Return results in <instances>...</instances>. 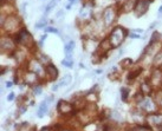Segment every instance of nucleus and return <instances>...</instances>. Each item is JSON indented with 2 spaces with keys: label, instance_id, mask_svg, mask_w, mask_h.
Segmentation results:
<instances>
[{
  "label": "nucleus",
  "instance_id": "17",
  "mask_svg": "<svg viewBox=\"0 0 162 131\" xmlns=\"http://www.w3.org/2000/svg\"><path fill=\"white\" fill-rule=\"evenodd\" d=\"M71 80H72V77H71V74H65L60 78V80L58 82V86L62 87V86H67L70 85Z\"/></svg>",
  "mask_w": 162,
  "mask_h": 131
},
{
  "label": "nucleus",
  "instance_id": "3",
  "mask_svg": "<svg viewBox=\"0 0 162 131\" xmlns=\"http://www.w3.org/2000/svg\"><path fill=\"white\" fill-rule=\"evenodd\" d=\"M137 104L141 107V110L143 112H146V114H154L156 107H157V105L154 102V99H152L149 96H145Z\"/></svg>",
  "mask_w": 162,
  "mask_h": 131
},
{
  "label": "nucleus",
  "instance_id": "25",
  "mask_svg": "<svg viewBox=\"0 0 162 131\" xmlns=\"http://www.w3.org/2000/svg\"><path fill=\"white\" fill-rule=\"evenodd\" d=\"M32 91H33V93L35 96H39V95H42V92H43V87H42V85H34L32 87Z\"/></svg>",
  "mask_w": 162,
  "mask_h": 131
},
{
  "label": "nucleus",
  "instance_id": "10",
  "mask_svg": "<svg viewBox=\"0 0 162 131\" xmlns=\"http://www.w3.org/2000/svg\"><path fill=\"white\" fill-rule=\"evenodd\" d=\"M1 50L4 52H14V42L11 38H4L1 39Z\"/></svg>",
  "mask_w": 162,
  "mask_h": 131
},
{
  "label": "nucleus",
  "instance_id": "5",
  "mask_svg": "<svg viewBox=\"0 0 162 131\" xmlns=\"http://www.w3.org/2000/svg\"><path fill=\"white\" fill-rule=\"evenodd\" d=\"M29 71L34 72L39 77H44L46 73V69H44V64H42L37 58H33L29 62Z\"/></svg>",
  "mask_w": 162,
  "mask_h": 131
},
{
  "label": "nucleus",
  "instance_id": "16",
  "mask_svg": "<svg viewBox=\"0 0 162 131\" xmlns=\"http://www.w3.org/2000/svg\"><path fill=\"white\" fill-rule=\"evenodd\" d=\"M111 47H113V46H111V44H110V42H109V38H104V39L99 43V46H98V49L102 50L104 53H106L108 50H110Z\"/></svg>",
  "mask_w": 162,
  "mask_h": 131
},
{
  "label": "nucleus",
  "instance_id": "2",
  "mask_svg": "<svg viewBox=\"0 0 162 131\" xmlns=\"http://www.w3.org/2000/svg\"><path fill=\"white\" fill-rule=\"evenodd\" d=\"M14 40L18 43V44H20L25 47H31L33 45V38L31 37L30 32L26 30V28H22L19 30V32H18V34L15 35V38Z\"/></svg>",
  "mask_w": 162,
  "mask_h": 131
},
{
  "label": "nucleus",
  "instance_id": "39",
  "mask_svg": "<svg viewBox=\"0 0 162 131\" xmlns=\"http://www.w3.org/2000/svg\"><path fill=\"white\" fill-rule=\"evenodd\" d=\"M116 1H121V0H116Z\"/></svg>",
  "mask_w": 162,
  "mask_h": 131
},
{
  "label": "nucleus",
  "instance_id": "4",
  "mask_svg": "<svg viewBox=\"0 0 162 131\" xmlns=\"http://www.w3.org/2000/svg\"><path fill=\"white\" fill-rule=\"evenodd\" d=\"M7 32H15V31H18L19 30V27H20V19L18 17H15V15H8L7 18H6V20H5V24H4V26H3ZM22 30V28H20Z\"/></svg>",
  "mask_w": 162,
  "mask_h": 131
},
{
  "label": "nucleus",
  "instance_id": "36",
  "mask_svg": "<svg viewBox=\"0 0 162 131\" xmlns=\"http://www.w3.org/2000/svg\"><path fill=\"white\" fill-rule=\"evenodd\" d=\"M40 131H51V130H50L49 128H44V129H42Z\"/></svg>",
  "mask_w": 162,
  "mask_h": 131
},
{
  "label": "nucleus",
  "instance_id": "14",
  "mask_svg": "<svg viewBox=\"0 0 162 131\" xmlns=\"http://www.w3.org/2000/svg\"><path fill=\"white\" fill-rule=\"evenodd\" d=\"M153 85L149 83V82H145V83H142L141 84V92L143 93V95H145V96H149L150 95V93L153 92Z\"/></svg>",
  "mask_w": 162,
  "mask_h": 131
},
{
  "label": "nucleus",
  "instance_id": "40",
  "mask_svg": "<svg viewBox=\"0 0 162 131\" xmlns=\"http://www.w3.org/2000/svg\"><path fill=\"white\" fill-rule=\"evenodd\" d=\"M64 131H69V130H64Z\"/></svg>",
  "mask_w": 162,
  "mask_h": 131
},
{
  "label": "nucleus",
  "instance_id": "22",
  "mask_svg": "<svg viewBox=\"0 0 162 131\" xmlns=\"http://www.w3.org/2000/svg\"><path fill=\"white\" fill-rule=\"evenodd\" d=\"M62 65L65 67H72V65H74L72 57H71V55H66V58L64 60H62Z\"/></svg>",
  "mask_w": 162,
  "mask_h": 131
},
{
  "label": "nucleus",
  "instance_id": "37",
  "mask_svg": "<svg viewBox=\"0 0 162 131\" xmlns=\"http://www.w3.org/2000/svg\"><path fill=\"white\" fill-rule=\"evenodd\" d=\"M59 15H63V11H60V12L57 13V17H59Z\"/></svg>",
  "mask_w": 162,
  "mask_h": 131
},
{
  "label": "nucleus",
  "instance_id": "26",
  "mask_svg": "<svg viewBox=\"0 0 162 131\" xmlns=\"http://www.w3.org/2000/svg\"><path fill=\"white\" fill-rule=\"evenodd\" d=\"M121 93H122V101H123V102H127V99H128V93H129V90H128V89H125V87H122V90H121Z\"/></svg>",
  "mask_w": 162,
  "mask_h": 131
},
{
  "label": "nucleus",
  "instance_id": "23",
  "mask_svg": "<svg viewBox=\"0 0 162 131\" xmlns=\"http://www.w3.org/2000/svg\"><path fill=\"white\" fill-rule=\"evenodd\" d=\"M38 60L42 63V64H46V65H49L50 64V58L47 57L46 54H43V53H39V57H38Z\"/></svg>",
  "mask_w": 162,
  "mask_h": 131
},
{
  "label": "nucleus",
  "instance_id": "7",
  "mask_svg": "<svg viewBox=\"0 0 162 131\" xmlns=\"http://www.w3.org/2000/svg\"><path fill=\"white\" fill-rule=\"evenodd\" d=\"M152 0H137V4L134 8L135 11V15L137 18H141L142 15H145L149 8V4Z\"/></svg>",
  "mask_w": 162,
  "mask_h": 131
},
{
  "label": "nucleus",
  "instance_id": "13",
  "mask_svg": "<svg viewBox=\"0 0 162 131\" xmlns=\"http://www.w3.org/2000/svg\"><path fill=\"white\" fill-rule=\"evenodd\" d=\"M136 4H137V0H124V4L122 6V8H123L124 12L128 13V12H130L135 8Z\"/></svg>",
  "mask_w": 162,
  "mask_h": 131
},
{
  "label": "nucleus",
  "instance_id": "35",
  "mask_svg": "<svg viewBox=\"0 0 162 131\" xmlns=\"http://www.w3.org/2000/svg\"><path fill=\"white\" fill-rule=\"evenodd\" d=\"M71 7H72V5H71V4H67L66 5V10H71Z\"/></svg>",
  "mask_w": 162,
  "mask_h": 131
},
{
  "label": "nucleus",
  "instance_id": "20",
  "mask_svg": "<svg viewBox=\"0 0 162 131\" xmlns=\"http://www.w3.org/2000/svg\"><path fill=\"white\" fill-rule=\"evenodd\" d=\"M75 46H76V44H75V42L74 40H70V42H67L66 43V45H65V54L66 55H71V53L74 52V50H75Z\"/></svg>",
  "mask_w": 162,
  "mask_h": 131
},
{
  "label": "nucleus",
  "instance_id": "1",
  "mask_svg": "<svg viewBox=\"0 0 162 131\" xmlns=\"http://www.w3.org/2000/svg\"><path fill=\"white\" fill-rule=\"evenodd\" d=\"M125 35H127V31H125L123 27L116 26V27L113 28V31L110 32L109 37H108V38H109L110 44H111V46H113V49L118 47L124 42Z\"/></svg>",
  "mask_w": 162,
  "mask_h": 131
},
{
  "label": "nucleus",
  "instance_id": "32",
  "mask_svg": "<svg viewBox=\"0 0 162 131\" xmlns=\"http://www.w3.org/2000/svg\"><path fill=\"white\" fill-rule=\"evenodd\" d=\"M45 39H46V35H43V37H42V39H40V42H39V44H40L42 46H43V44H44Z\"/></svg>",
  "mask_w": 162,
  "mask_h": 131
},
{
  "label": "nucleus",
  "instance_id": "9",
  "mask_svg": "<svg viewBox=\"0 0 162 131\" xmlns=\"http://www.w3.org/2000/svg\"><path fill=\"white\" fill-rule=\"evenodd\" d=\"M152 85L161 86L162 85V67H156L152 74Z\"/></svg>",
  "mask_w": 162,
  "mask_h": 131
},
{
  "label": "nucleus",
  "instance_id": "29",
  "mask_svg": "<svg viewBox=\"0 0 162 131\" xmlns=\"http://www.w3.org/2000/svg\"><path fill=\"white\" fill-rule=\"evenodd\" d=\"M46 32H50V33H58V30L55 28V27H46Z\"/></svg>",
  "mask_w": 162,
  "mask_h": 131
},
{
  "label": "nucleus",
  "instance_id": "38",
  "mask_svg": "<svg viewBox=\"0 0 162 131\" xmlns=\"http://www.w3.org/2000/svg\"><path fill=\"white\" fill-rule=\"evenodd\" d=\"M159 13H160V14H161V13H162V6H161V7H160V10H159Z\"/></svg>",
  "mask_w": 162,
  "mask_h": 131
},
{
  "label": "nucleus",
  "instance_id": "6",
  "mask_svg": "<svg viewBox=\"0 0 162 131\" xmlns=\"http://www.w3.org/2000/svg\"><path fill=\"white\" fill-rule=\"evenodd\" d=\"M117 17V12L115 7H106L105 11L103 12V23L105 26H110Z\"/></svg>",
  "mask_w": 162,
  "mask_h": 131
},
{
  "label": "nucleus",
  "instance_id": "8",
  "mask_svg": "<svg viewBox=\"0 0 162 131\" xmlns=\"http://www.w3.org/2000/svg\"><path fill=\"white\" fill-rule=\"evenodd\" d=\"M57 110L62 115H70L74 111V105L65 101H59L58 105H57Z\"/></svg>",
  "mask_w": 162,
  "mask_h": 131
},
{
  "label": "nucleus",
  "instance_id": "15",
  "mask_svg": "<svg viewBox=\"0 0 162 131\" xmlns=\"http://www.w3.org/2000/svg\"><path fill=\"white\" fill-rule=\"evenodd\" d=\"M91 15V7L89 6V4H85L81 10H79V17L82 19H88Z\"/></svg>",
  "mask_w": 162,
  "mask_h": 131
},
{
  "label": "nucleus",
  "instance_id": "34",
  "mask_svg": "<svg viewBox=\"0 0 162 131\" xmlns=\"http://www.w3.org/2000/svg\"><path fill=\"white\" fill-rule=\"evenodd\" d=\"M77 1V0H69V4H71V5H74L75 3Z\"/></svg>",
  "mask_w": 162,
  "mask_h": 131
},
{
  "label": "nucleus",
  "instance_id": "27",
  "mask_svg": "<svg viewBox=\"0 0 162 131\" xmlns=\"http://www.w3.org/2000/svg\"><path fill=\"white\" fill-rule=\"evenodd\" d=\"M141 71H142V70L140 69L138 71H134V72H130V73H129V76H128V79H133V78H135V77H137V76H138V74L141 73Z\"/></svg>",
  "mask_w": 162,
  "mask_h": 131
},
{
  "label": "nucleus",
  "instance_id": "24",
  "mask_svg": "<svg viewBox=\"0 0 162 131\" xmlns=\"http://www.w3.org/2000/svg\"><path fill=\"white\" fill-rule=\"evenodd\" d=\"M57 3H58V0H51V1L49 3V5L46 6V10H45V13H49L51 10H53L55 8V6L57 5Z\"/></svg>",
  "mask_w": 162,
  "mask_h": 131
},
{
  "label": "nucleus",
  "instance_id": "18",
  "mask_svg": "<svg viewBox=\"0 0 162 131\" xmlns=\"http://www.w3.org/2000/svg\"><path fill=\"white\" fill-rule=\"evenodd\" d=\"M47 109H49V104H47V102H43L42 104H40V106H39V110H38V117L39 118H43L44 116H45V114L47 112Z\"/></svg>",
  "mask_w": 162,
  "mask_h": 131
},
{
  "label": "nucleus",
  "instance_id": "12",
  "mask_svg": "<svg viewBox=\"0 0 162 131\" xmlns=\"http://www.w3.org/2000/svg\"><path fill=\"white\" fill-rule=\"evenodd\" d=\"M46 73H47V76H50L51 80H56L58 78V74H59V71L58 69L53 65L52 63H50L47 66H46Z\"/></svg>",
  "mask_w": 162,
  "mask_h": 131
},
{
  "label": "nucleus",
  "instance_id": "11",
  "mask_svg": "<svg viewBox=\"0 0 162 131\" xmlns=\"http://www.w3.org/2000/svg\"><path fill=\"white\" fill-rule=\"evenodd\" d=\"M38 74H35L34 72L32 71H27L25 73V76H24V80L26 84L29 85H34V84H37L38 83Z\"/></svg>",
  "mask_w": 162,
  "mask_h": 131
},
{
  "label": "nucleus",
  "instance_id": "30",
  "mask_svg": "<svg viewBox=\"0 0 162 131\" xmlns=\"http://www.w3.org/2000/svg\"><path fill=\"white\" fill-rule=\"evenodd\" d=\"M14 98H15V93H14V92H11L10 95L7 96V101H8V102H12Z\"/></svg>",
  "mask_w": 162,
  "mask_h": 131
},
{
  "label": "nucleus",
  "instance_id": "21",
  "mask_svg": "<svg viewBox=\"0 0 162 131\" xmlns=\"http://www.w3.org/2000/svg\"><path fill=\"white\" fill-rule=\"evenodd\" d=\"M154 65L156 67H161L162 66V51H160L154 57Z\"/></svg>",
  "mask_w": 162,
  "mask_h": 131
},
{
  "label": "nucleus",
  "instance_id": "33",
  "mask_svg": "<svg viewBox=\"0 0 162 131\" xmlns=\"http://www.w3.org/2000/svg\"><path fill=\"white\" fill-rule=\"evenodd\" d=\"M12 85H13V83H12V82H7V83H6V86H7V87H11Z\"/></svg>",
  "mask_w": 162,
  "mask_h": 131
},
{
  "label": "nucleus",
  "instance_id": "19",
  "mask_svg": "<svg viewBox=\"0 0 162 131\" xmlns=\"http://www.w3.org/2000/svg\"><path fill=\"white\" fill-rule=\"evenodd\" d=\"M154 102L156 103L157 107L162 109V90H157L154 93Z\"/></svg>",
  "mask_w": 162,
  "mask_h": 131
},
{
  "label": "nucleus",
  "instance_id": "28",
  "mask_svg": "<svg viewBox=\"0 0 162 131\" xmlns=\"http://www.w3.org/2000/svg\"><path fill=\"white\" fill-rule=\"evenodd\" d=\"M46 26V20L45 19H43V20H40L39 23H37V24H35V28H43V27H45Z\"/></svg>",
  "mask_w": 162,
  "mask_h": 131
},
{
  "label": "nucleus",
  "instance_id": "31",
  "mask_svg": "<svg viewBox=\"0 0 162 131\" xmlns=\"http://www.w3.org/2000/svg\"><path fill=\"white\" fill-rule=\"evenodd\" d=\"M130 38H131V39H137V38H141V37H140L138 34H135V33H131V34H130Z\"/></svg>",
  "mask_w": 162,
  "mask_h": 131
}]
</instances>
